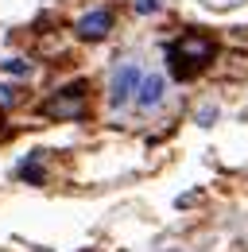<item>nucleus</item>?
<instances>
[{"label": "nucleus", "mask_w": 248, "mask_h": 252, "mask_svg": "<svg viewBox=\"0 0 248 252\" xmlns=\"http://www.w3.org/2000/svg\"><path fill=\"white\" fill-rule=\"evenodd\" d=\"M214 55H217V43H214V39L190 32V35L175 39V43L167 47V66H171V74H175L179 82H190L194 74H202L206 66L214 63Z\"/></svg>", "instance_id": "1"}, {"label": "nucleus", "mask_w": 248, "mask_h": 252, "mask_svg": "<svg viewBox=\"0 0 248 252\" xmlns=\"http://www.w3.org/2000/svg\"><path fill=\"white\" fill-rule=\"evenodd\" d=\"M43 113L55 117V121H78V117H86V82H78V86H62L59 97L43 101Z\"/></svg>", "instance_id": "2"}, {"label": "nucleus", "mask_w": 248, "mask_h": 252, "mask_svg": "<svg viewBox=\"0 0 248 252\" xmlns=\"http://www.w3.org/2000/svg\"><path fill=\"white\" fill-rule=\"evenodd\" d=\"M140 66L136 63H128V66H121L117 74H113V86H109V101L113 105H128L132 97H136V90H140Z\"/></svg>", "instance_id": "3"}, {"label": "nucleus", "mask_w": 248, "mask_h": 252, "mask_svg": "<svg viewBox=\"0 0 248 252\" xmlns=\"http://www.w3.org/2000/svg\"><path fill=\"white\" fill-rule=\"evenodd\" d=\"M109 28H113V12H105V8L86 12V16L78 20V35H82V39H90V43L105 39V35H109Z\"/></svg>", "instance_id": "4"}, {"label": "nucleus", "mask_w": 248, "mask_h": 252, "mask_svg": "<svg viewBox=\"0 0 248 252\" xmlns=\"http://www.w3.org/2000/svg\"><path fill=\"white\" fill-rule=\"evenodd\" d=\"M163 90H167V82H163L159 74H148V78H140V94H136V105H140V109H155V105L163 101Z\"/></svg>", "instance_id": "5"}, {"label": "nucleus", "mask_w": 248, "mask_h": 252, "mask_svg": "<svg viewBox=\"0 0 248 252\" xmlns=\"http://www.w3.org/2000/svg\"><path fill=\"white\" fill-rule=\"evenodd\" d=\"M4 70H8V74H31V66L20 63V59H8V63H4Z\"/></svg>", "instance_id": "6"}, {"label": "nucleus", "mask_w": 248, "mask_h": 252, "mask_svg": "<svg viewBox=\"0 0 248 252\" xmlns=\"http://www.w3.org/2000/svg\"><path fill=\"white\" fill-rule=\"evenodd\" d=\"M136 12H144V16H148V12H159V0H136Z\"/></svg>", "instance_id": "7"}, {"label": "nucleus", "mask_w": 248, "mask_h": 252, "mask_svg": "<svg viewBox=\"0 0 248 252\" xmlns=\"http://www.w3.org/2000/svg\"><path fill=\"white\" fill-rule=\"evenodd\" d=\"M16 101V90L12 86H0V105H12Z\"/></svg>", "instance_id": "8"}]
</instances>
